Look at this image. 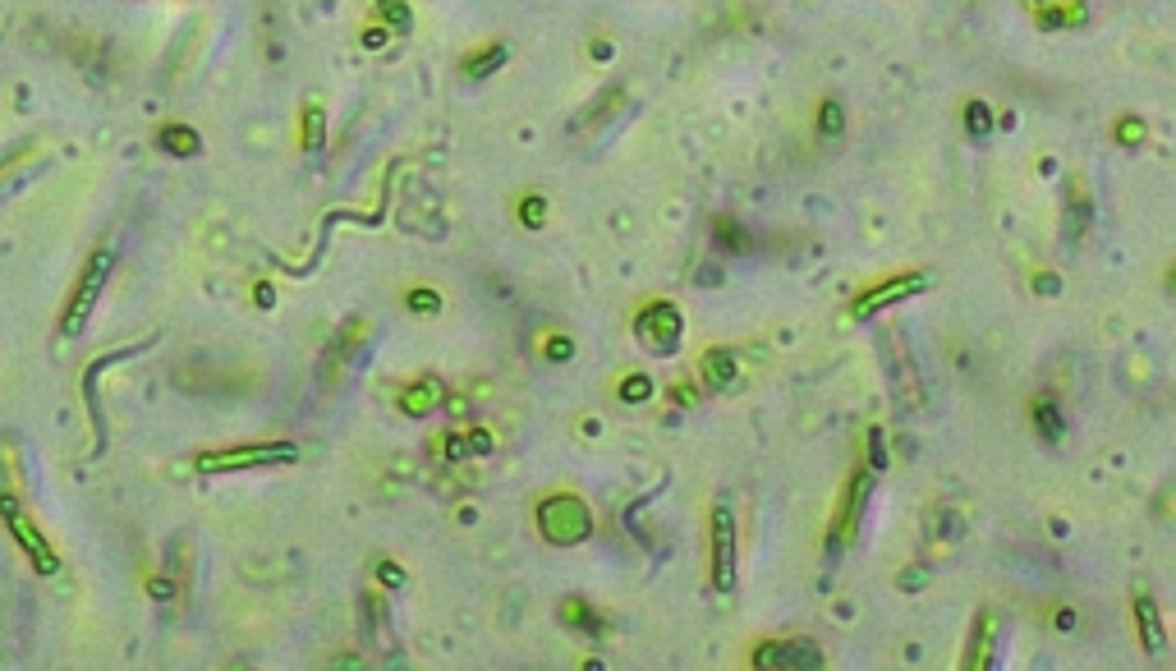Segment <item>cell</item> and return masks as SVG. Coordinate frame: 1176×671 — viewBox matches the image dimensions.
<instances>
[{
  "label": "cell",
  "instance_id": "ac0fdd59",
  "mask_svg": "<svg viewBox=\"0 0 1176 671\" xmlns=\"http://www.w3.org/2000/svg\"><path fill=\"white\" fill-rule=\"evenodd\" d=\"M377 14L386 19V33H409L414 28V14H409L405 0H377Z\"/></svg>",
  "mask_w": 1176,
  "mask_h": 671
},
{
  "label": "cell",
  "instance_id": "6da1fadb",
  "mask_svg": "<svg viewBox=\"0 0 1176 671\" xmlns=\"http://www.w3.org/2000/svg\"><path fill=\"white\" fill-rule=\"evenodd\" d=\"M538 534H543L547 547H579L593 538V511L588 501L575 497V492H552V497L538 501Z\"/></svg>",
  "mask_w": 1176,
  "mask_h": 671
},
{
  "label": "cell",
  "instance_id": "d4e9b609",
  "mask_svg": "<svg viewBox=\"0 0 1176 671\" xmlns=\"http://www.w3.org/2000/svg\"><path fill=\"white\" fill-rule=\"evenodd\" d=\"M1117 138H1121V143H1126V148H1135V143H1144V125H1140V120H1131V115H1126V120H1121V125H1117Z\"/></svg>",
  "mask_w": 1176,
  "mask_h": 671
},
{
  "label": "cell",
  "instance_id": "ba28073f",
  "mask_svg": "<svg viewBox=\"0 0 1176 671\" xmlns=\"http://www.w3.org/2000/svg\"><path fill=\"white\" fill-rule=\"evenodd\" d=\"M680 331H685V322H680V308L676 304H648L639 318H634V336L644 341V350L653 354H671L680 345Z\"/></svg>",
  "mask_w": 1176,
  "mask_h": 671
},
{
  "label": "cell",
  "instance_id": "cb8c5ba5",
  "mask_svg": "<svg viewBox=\"0 0 1176 671\" xmlns=\"http://www.w3.org/2000/svg\"><path fill=\"white\" fill-rule=\"evenodd\" d=\"M869 469L878 474V469H887V437H882V428H873L869 433Z\"/></svg>",
  "mask_w": 1176,
  "mask_h": 671
},
{
  "label": "cell",
  "instance_id": "30bf717a",
  "mask_svg": "<svg viewBox=\"0 0 1176 671\" xmlns=\"http://www.w3.org/2000/svg\"><path fill=\"white\" fill-rule=\"evenodd\" d=\"M993 644H997V621H993V612H979L974 616V635H970V644H965L961 667L984 671L988 662H993Z\"/></svg>",
  "mask_w": 1176,
  "mask_h": 671
},
{
  "label": "cell",
  "instance_id": "83f0119b",
  "mask_svg": "<svg viewBox=\"0 0 1176 671\" xmlns=\"http://www.w3.org/2000/svg\"><path fill=\"white\" fill-rule=\"evenodd\" d=\"M524 217H529L524 226H543V203H538V198H529V203H524Z\"/></svg>",
  "mask_w": 1176,
  "mask_h": 671
},
{
  "label": "cell",
  "instance_id": "9c48e42d",
  "mask_svg": "<svg viewBox=\"0 0 1176 671\" xmlns=\"http://www.w3.org/2000/svg\"><path fill=\"white\" fill-rule=\"evenodd\" d=\"M924 285H928V276H924V272H901V276H892V281L873 285L869 295H860V299H855V304H850V313H855V318H873L878 308H892V304H901V299L919 295Z\"/></svg>",
  "mask_w": 1176,
  "mask_h": 671
},
{
  "label": "cell",
  "instance_id": "7402d4cb",
  "mask_svg": "<svg viewBox=\"0 0 1176 671\" xmlns=\"http://www.w3.org/2000/svg\"><path fill=\"white\" fill-rule=\"evenodd\" d=\"M405 304L414 308V313H437V308H441V295H437V290H428V285H414V290L405 295Z\"/></svg>",
  "mask_w": 1176,
  "mask_h": 671
},
{
  "label": "cell",
  "instance_id": "7a4b0ae2",
  "mask_svg": "<svg viewBox=\"0 0 1176 671\" xmlns=\"http://www.w3.org/2000/svg\"><path fill=\"white\" fill-rule=\"evenodd\" d=\"M106 276H111V249H97L88 262H83L79 281H74L65 308H60V336H65V341L83 336L92 308H97V299H102V290H106Z\"/></svg>",
  "mask_w": 1176,
  "mask_h": 671
},
{
  "label": "cell",
  "instance_id": "44dd1931",
  "mask_svg": "<svg viewBox=\"0 0 1176 671\" xmlns=\"http://www.w3.org/2000/svg\"><path fill=\"white\" fill-rule=\"evenodd\" d=\"M965 125H970L974 138H984L988 129H993V111H988L984 102H970V106H965Z\"/></svg>",
  "mask_w": 1176,
  "mask_h": 671
},
{
  "label": "cell",
  "instance_id": "d6986e66",
  "mask_svg": "<svg viewBox=\"0 0 1176 671\" xmlns=\"http://www.w3.org/2000/svg\"><path fill=\"white\" fill-rule=\"evenodd\" d=\"M1034 423H1039V433L1048 437V442H1057V437H1062V414H1057V405H1052V400H1034Z\"/></svg>",
  "mask_w": 1176,
  "mask_h": 671
},
{
  "label": "cell",
  "instance_id": "2e32d148",
  "mask_svg": "<svg viewBox=\"0 0 1176 671\" xmlns=\"http://www.w3.org/2000/svg\"><path fill=\"white\" fill-rule=\"evenodd\" d=\"M1066 23H1085V5L1080 0H1057V10H1039V28H1066Z\"/></svg>",
  "mask_w": 1176,
  "mask_h": 671
},
{
  "label": "cell",
  "instance_id": "4316f807",
  "mask_svg": "<svg viewBox=\"0 0 1176 671\" xmlns=\"http://www.w3.org/2000/svg\"><path fill=\"white\" fill-rule=\"evenodd\" d=\"M543 354H547V359H556V364H561V359H570V354H575V345H570L566 336H556V341H547V345H543Z\"/></svg>",
  "mask_w": 1176,
  "mask_h": 671
},
{
  "label": "cell",
  "instance_id": "8fae6325",
  "mask_svg": "<svg viewBox=\"0 0 1176 671\" xmlns=\"http://www.w3.org/2000/svg\"><path fill=\"white\" fill-rule=\"evenodd\" d=\"M1135 626H1140L1144 639V653H1163L1167 649V630H1163V616H1158V603L1149 593H1135Z\"/></svg>",
  "mask_w": 1176,
  "mask_h": 671
},
{
  "label": "cell",
  "instance_id": "4fadbf2b",
  "mask_svg": "<svg viewBox=\"0 0 1176 671\" xmlns=\"http://www.w3.org/2000/svg\"><path fill=\"white\" fill-rule=\"evenodd\" d=\"M735 368H740V364H735V350H708L699 359L703 382H708V387H717V391H726L735 382Z\"/></svg>",
  "mask_w": 1176,
  "mask_h": 671
},
{
  "label": "cell",
  "instance_id": "f1b7e54d",
  "mask_svg": "<svg viewBox=\"0 0 1176 671\" xmlns=\"http://www.w3.org/2000/svg\"><path fill=\"white\" fill-rule=\"evenodd\" d=\"M386 37H391L386 28H368V33H363V46H386Z\"/></svg>",
  "mask_w": 1176,
  "mask_h": 671
},
{
  "label": "cell",
  "instance_id": "ffe728a7",
  "mask_svg": "<svg viewBox=\"0 0 1176 671\" xmlns=\"http://www.w3.org/2000/svg\"><path fill=\"white\" fill-rule=\"evenodd\" d=\"M322 129H327L322 106H304V148L308 152H322Z\"/></svg>",
  "mask_w": 1176,
  "mask_h": 671
},
{
  "label": "cell",
  "instance_id": "8992f818",
  "mask_svg": "<svg viewBox=\"0 0 1176 671\" xmlns=\"http://www.w3.org/2000/svg\"><path fill=\"white\" fill-rule=\"evenodd\" d=\"M735 575H740V534H735L731 506H713V589L735 593Z\"/></svg>",
  "mask_w": 1176,
  "mask_h": 671
},
{
  "label": "cell",
  "instance_id": "9a60e30c",
  "mask_svg": "<svg viewBox=\"0 0 1176 671\" xmlns=\"http://www.w3.org/2000/svg\"><path fill=\"white\" fill-rule=\"evenodd\" d=\"M561 616H566V626L570 630H584V635H602V616L593 612V607L584 603V598H566V607H561Z\"/></svg>",
  "mask_w": 1176,
  "mask_h": 671
},
{
  "label": "cell",
  "instance_id": "603a6c76",
  "mask_svg": "<svg viewBox=\"0 0 1176 671\" xmlns=\"http://www.w3.org/2000/svg\"><path fill=\"white\" fill-rule=\"evenodd\" d=\"M841 125H846V111H841L837 102H823V111H818V129L832 138V134H841Z\"/></svg>",
  "mask_w": 1176,
  "mask_h": 671
},
{
  "label": "cell",
  "instance_id": "5bb4252c",
  "mask_svg": "<svg viewBox=\"0 0 1176 671\" xmlns=\"http://www.w3.org/2000/svg\"><path fill=\"white\" fill-rule=\"evenodd\" d=\"M161 148H166L170 157H193V152L203 148V138H198V129H189V125H166L161 129Z\"/></svg>",
  "mask_w": 1176,
  "mask_h": 671
},
{
  "label": "cell",
  "instance_id": "484cf974",
  "mask_svg": "<svg viewBox=\"0 0 1176 671\" xmlns=\"http://www.w3.org/2000/svg\"><path fill=\"white\" fill-rule=\"evenodd\" d=\"M621 396L625 400H648L653 396V382H648V377H630V382H621Z\"/></svg>",
  "mask_w": 1176,
  "mask_h": 671
},
{
  "label": "cell",
  "instance_id": "7c38bea8",
  "mask_svg": "<svg viewBox=\"0 0 1176 671\" xmlns=\"http://www.w3.org/2000/svg\"><path fill=\"white\" fill-rule=\"evenodd\" d=\"M441 396H446V391H441L437 377H419L414 387L400 391V410L414 414V419H423L428 410H437V405H441Z\"/></svg>",
  "mask_w": 1176,
  "mask_h": 671
},
{
  "label": "cell",
  "instance_id": "e0dca14e",
  "mask_svg": "<svg viewBox=\"0 0 1176 671\" xmlns=\"http://www.w3.org/2000/svg\"><path fill=\"white\" fill-rule=\"evenodd\" d=\"M506 56H510V51H506V46H501V42H497V46H487L483 56H478V51H474V56L464 60V74H469V79H487L492 69H501V65H506Z\"/></svg>",
  "mask_w": 1176,
  "mask_h": 671
},
{
  "label": "cell",
  "instance_id": "52a82bcc",
  "mask_svg": "<svg viewBox=\"0 0 1176 671\" xmlns=\"http://www.w3.org/2000/svg\"><path fill=\"white\" fill-rule=\"evenodd\" d=\"M873 497V469H855V474L846 478V492H841V506H837V520H832V547L850 543V538L860 534V520H864V506H869Z\"/></svg>",
  "mask_w": 1176,
  "mask_h": 671
},
{
  "label": "cell",
  "instance_id": "5b68a950",
  "mask_svg": "<svg viewBox=\"0 0 1176 671\" xmlns=\"http://www.w3.org/2000/svg\"><path fill=\"white\" fill-rule=\"evenodd\" d=\"M754 667L758 671H818L827 667V658L814 639H763L754 649Z\"/></svg>",
  "mask_w": 1176,
  "mask_h": 671
},
{
  "label": "cell",
  "instance_id": "277c9868",
  "mask_svg": "<svg viewBox=\"0 0 1176 671\" xmlns=\"http://www.w3.org/2000/svg\"><path fill=\"white\" fill-rule=\"evenodd\" d=\"M299 460V446L294 442H244V446H221V451H203L193 465L198 474H239V469H258V465H290Z\"/></svg>",
  "mask_w": 1176,
  "mask_h": 671
},
{
  "label": "cell",
  "instance_id": "3957f363",
  "mask_svg": "<svg viewBox=\"0 0 1176 671\" xmlns=\"http://www.w3.org/2000/svg\"><path fill=\"white\" fill-rule=\"evenodd\" d=\"M0 520H5L10 538L19 543V552L28 557V566H33L37 575H56V570H60L56 547H51V538L37 529V520L28 515V506H23L14 492H0Z\"/></svg>",
  "mask_w": 1176,
  "mask_h": 671
}]
</instances>
